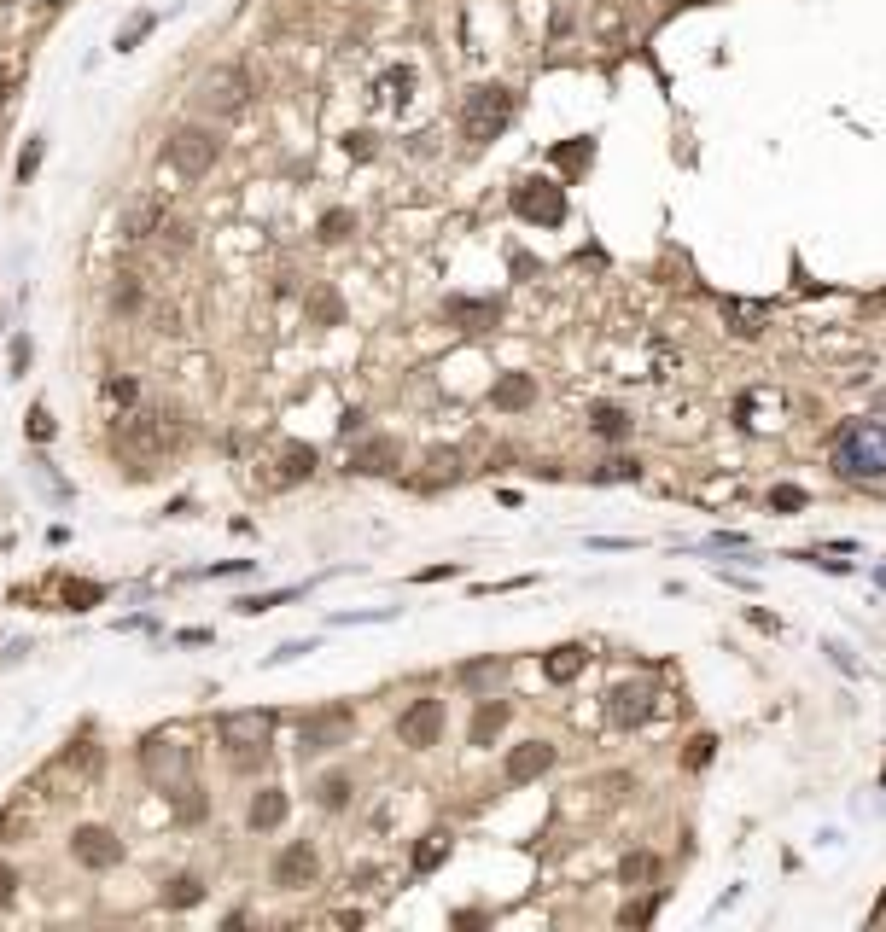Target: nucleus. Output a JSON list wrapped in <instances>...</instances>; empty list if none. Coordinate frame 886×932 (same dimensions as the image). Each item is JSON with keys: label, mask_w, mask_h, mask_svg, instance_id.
Here are the masks:
<instances>
[{"label": "nucleus", "mask_w": 886, "mask_h": 932, "mask_svg": "<svg viewBox=\"0 0 886 932\" xmlns=\"http://www.w3.org/2000/svg\"><path fill=\"white\" fill-rule=\"evenodd\" d=\"M828 466H834L840 478H852V484L886 478V426L881 420H852V426H840L834 443H828Z\"/></svg>", "instance_id": "1"}, {"label": "nucleus", "mask_w": 886, "mask_h": 932, "mask_svg": "<svg viewBox=\"0 0 886 932\" xmlns=\"http://www.w3.org/2000/svg\"><path fill=\"white\" fill-rule=\"evenodd\" d=\"M140 775L158 793H187L193 787V746L181 734H146L140 740Z\"/></svg>", "instance_id": "2"}, {"label": "nucleus", "mask_w": 886, "mask_h": 932, "mask_svg": "<svg viewBox=\"0 0 886 932\" xmlns=\"http://www.w3.org/2000/svg\"><path fill=\"white\" fill-rule=\"evenodd\" d=\"M269 734H274V711H228V717H216V740L228 746L234 769L269 764Z\"/></svg>", "instance_id": "3"}, {"label": "nucleus", "mask_w": 886, "mask_h": 932, "mask_svg": "<svg viewBox=\"0 0 886 932\" xmlns=\"http://www.w3.org/2000/svg\"><path fill=\"white\" fill-rule=\"evenodd\" d=\"M508 123H513V94L502 82H478L473 94H467V105H461V134L473 146H490Z\"/></svg>", "instance_id": "4"}, {"label": "nucleus", "mask_w": 886, "mask_h": 932, "mask_svg": "<svg viewBox=\"0 0 886 932\" xmlns=\"http://www.w3.org/2000/svg\"><path fill=\"white\" fill-rule=\"evenodd\" d=\"M181 443V414L175 408H140L123 420V432H117V455L129 449V455H164Z\"/></svg>", "instance_id": "5"}, {"label": "nucleus", "mask_w": 886, "mask_h": 932, "mask_svg": "<svg viewBox=\"0 0 886 932\" xmlns=\"http://www.w3.org/2000/svg\"><path fill=\"white\" fill-rule=\"evenodd\" d=\"M164 158H170L175 175L199 181V175H210L216 158H222V134L210 129V123H181V129L170 134V146H164Z\"/></svg>", "instance_id": "6"}, {"label": "nucleus", "mask_w": 886, "mask_h": 932, "mask_svg": "<svg viewBox=\"0 0 886 932\" xmlns=\"http://www.w3.org/2000/svg\"><path fill=\"white\" fill-rule=\"evenodd\" d=\"M356 734V711L350 705H321L298 723V752L304 758H321V752H339L344 740Z\"/></svg>", "instance_id": "7"}, {"label": "nucleus", "mask_w": 886, "mask_h": 932, "mask_svg": "<svg viewBox=\"0 0 886 932\" xmlns=\"http://www.w3.org/2000/svg\"><path fill=\"white\" fill-rule=\"evenodd\" d=\"M199 105H205L210 117H239V111L251 105V76H245V65L205 70V82H199Z\"/></svg>", "instance_id": "8"}, {"label": "nucleus", "mask_w": 886, "mask_h": 932, "mask_svg": "<svg viewBox=\"0 0 886 932\" xmlns=\"http://www.w3.org/2000/svg\"><path fill=\"white\" fill-rule=\"evenodd\" d=\"M70 857L88 874H105V868L123 863V839L111 828H100V822H82V828H70Z\"/></svg>", "instance_id": "9"}, {"label": "nucleus", "mask_w": 886, "mask_h": 932, "mask_svg": "<svg viewBox=\"0 0 886 932\" xmlns=\"http://www.w3.org/2000/svg\"><path fill=\"white\" fill-rule=\"evenodd\" d=\"M513 210L525 222H537V228H560L566 222V187H554V181H519L513 187Z\"/></svg>", "instance_id": "10"}, {"label": "nucleus", "mask_w": 886, "mask_h": 932, "mask_svg": "<svg viewBox=\"0 0 886 932\" xmlns=\"http://www.w3.org/2000/svg\"><path fill=\"white\" fill-rule=\"evenodd\" d=\"M443 717H449V711H443V699L420 694L409 711L397 717V740H403L409 752H426V746H438V740H443Z\"/></svg>", "instance_id": "11"}, {"label": "nucleus", "mask_w": 886, "mask_h": 932, "mask_svg": "<svg viewBox=\"0 0 886 932\" xmlns=\"http://www.w3.org/2000/svg\"><path fill=\"white\" fill-rule=\"evenodd\" d=\"M653 711H659V688L653 682H618L607 694V723L613 729H642Z\"/></svg>", "instance_id": "12"}, {"label": "nucleus", "mask_w": 886, "mask_h": 932, "mask_svg": "<svg viewBox=\"0 0 886 932\" xmlns=\"http://www.w3.org/2000/svg\"><path fill=\"white\" fill-rule=\"evenodd\" d=\"M269 874H274V886H280V892H304V886H315V880H321V851H315L309 839H292V845L274 857Z\"/></svg>", "instance_id": "13"}, {"label": "nucleus", "mask_w": 886, "mask_h": 932, "mask_svg": "<svg viewBox=\"0 0 886 932\" xmlns=\"http://www.w3.org/2000/svg\"><path fill=\"white\" fill-rule=\"evenodd\" d=\"M554 758H560V752H554L548 740H519L508 752V764H502V775H508L513 787H525V781H543L548 769H554Z\"/></svg>", "instance_id": "14"}, {"label": "nucleus", "mask_w": 886, "mask_h": 932, "mask_svg": "<svg viewBox=\"0 0 886 932\" xmlns=\"http://www.w3.org/2000/svg\"><path fill=\"white\" fill-rule=\"evenodd\" d=\"M443 321H455L461 333H490L502 321V303H484V298H449L443 303Z\"/></svg>", "instance_id": "15"}, {"label": "nucleus", "mask_w": 886, "mask_h": 932, "mask_svg": "<svg viewBox=\"0 0 886 932\" xmlns=\"http://www.w3.org/2000/svg\"><path fill=\"white\" fill-rule=\"evenodd\" d=\"M397 461H403V443H397V437H374V443H362V449L350 455V472L385 478V472H397Z\"/></svg>", "instance_id": "16"}, {"label": "nucleus", "mask_w": 886, "mask_h": 932, "mask_svg": "<svg viewBox=\"0 0 886 932\" xmlns=\"http://www.w3.org/2000/svg\"><path fill=\"white\" fill-rule=\"evenodd\" d=\"M508 717H513V705L508 699H478V711H473V723H467V746H490L496 734L508 729Z\"/></svg>", "instance_id": "17"}, {"label": "nucleus", "mask_w": 886, "mask_h": 932, "mask_svg": "<svg viewBox=\"0 0 886 932\" xmlns=\"http://www.w3.org/2000/svg\"><path fill=\"white\" fill-rule=\"evenodd\" d=\"M158 228H164V204L158 199H129L123 216H117V233H123V239H152Z\"/></svg>", "instance_id": "18"}, {"label": "nucleus", "mask_w": 886, "mask_h": 932, "mask_svg": "<svg viewBox=\"0 0 886 932\" xmlns=\"http://www.w3.org/2000/svg\"><path fill=\"white\" fill-rule=\"evenodd\" d=\"M286 810H292V804H286V793H280V787H263V793H251L245 828H251V833H274L280 822H286Z\"/></svg>", "instance_id": "19"}, {"label": "nucleus", "mask_w": 886, "mask_h": 932, "mask_svg": "<svg viewBox=\"0 0 886 932\" xmlns=\"http://www.w3.org/2000/svg\"><path fill=\"white\" fill-rule=\"evenodd\" d=\"M490 402H496L502 414H519V408L537 402V379H531V373H502V379L490 385Z\"/></svg>", "instance_id": "20"}, {"label": "nucleus", "mask_w": 886, "mask_h": 932, "mask_svg": "<svg viewBox=\"0 0 886 932\" xmlns=\"http://www.w3.org/2000/svg\"><path fill=\"white\" fill-rule=\"evenodd\" d=\"M583 665H589V647H578V641L548 647V653H543V676H548V682H578Z\"/></svg>", "instance_id": "21"}, {"label": "nucleus", "mask_w": 886, "mask_h": 932, "mask_svg": "<svg viewBox=\"0 0 886 932\" xmlns=\"http://www.w3.org/2000/svg\"><path fill=\"white\" fill-rule=\"evenodd\" d=\"M309 472H315V449H309V443H286V449H280V472H274V484H304Z\"/></svg>", "instance_id": "22"}, {"label": "nucleus", "mask_w": 886, "mask_h": 932, "mask_svg": "<svg viewBox=\"0 0 886 932\" xmlns=\"http://www.w3.org/2000/svg\"><path fill=\"white\" fill-rule=\"evenodd\" d=\"M158 903L164 909H193V903H205V880L199 874H175V880H164Z\"/></svg>", "instance_id": "23"}, {"label": "nucleus", "mask_w": 886, "mask_h": 932, "mask_svg": "<svg viewBox=\"0 0 886 932\" xmlns=\"http://www.w3.org/2000/svg\"><path fill=\"white\" fill-rule=\"evenodd\" d=\"M350 793H356V787H350L344 769H333V775L315 781V804H321V810H350Z\"/></svg>", "instance_id": "24"}, {"label": "nucleus", "mask_w": 886, "mask_h": 932, "mask_svg": "<svg viewBox=\"0 0 886 932\" xmlns=\"http://www.w3.org/2000/svg\"><path fill=\"white\" fill-rule=\"evenodd\" d=\"M508 676V659H473V665H461V682L473 688V694H484V688H496Z\"/></svg>", "instance_id": "25"}, {"label": "nucleus", "mask_w": 886, "mask_h": 932, "mask_svg": "<svg viewBox=\"0 0 886 932\" xmlns=\"http://www.w3.org/2000/svg\"><path fill=\"white\" fill-rule=\"evenodd\" d=\"M618 880H624V886H648V880H659V857H653V851H630V857L618 863Z\"/></svg>", "instance_id": "26"}, {"label": "nucleus", "mask_w": 886, "mask_h": 932, "mask_svg": "<svg viewBox=\"0 0 886 932\" xmlns=\"http://www.w3.org/2000/svg\"><path fill=\"white\" fill-rule=\"evenodd\" d=\"M443 857H449V833H426V839L414 845V874H432Z\"/></svg>", "instance_id": "27"}, {"label": "nucleus", "mask_w": 886, "mask_h": 932, "mask_svg": "<svg viewBox=\"0 0 886 932\" xmlns=\"http://www.w3.org/2000/svg\"><path fill=\"white\" fill-rule=\"evenodd\" d=\"M589 426H595V437H630V414H624V408H607V402H601V408H595V414H589Z\"/></svg>", "instance_id": "28"}, {"label": "nucleus", "mask_w": 886, "mask_h": 932, "mask_svg": "<svg viewBox=\"0 0 886 932\" xmlns=\"http://www.w3.org/2000/svg\"><path fill=\"white\" fill-rule=\"evenodd\" d=\"M111 309L117 315H135L140 309V274H117L111 280Z\"/></svg>", "instance_id": "29"}, {"label": "nucleus", "mask_w": 886, "mask_h": 932, "mask_svg": "<svg viewBox=\"0 0 886 932\" xmlns=\"http://www.w3.org/2000/svg\"><path fill=\"white\" fill-rule=\"evenodd\" d=\"M712 758H717V734H694V740H688V752H682V769H688V775H700Z\"/></svg>", "instance_id": "30"}, {"label": "nucleus", "mask_w": 886, "mask_h": 932, "mask_svg": "<svg viewBox=\"0 0 886 932\" xmlns=\"http://www.w3.org/2000/svg\"><path fill=\"white\" fill-rule=\"evenodd\" d=\"M350 228H356V216H350V210H327V216H321V245H339V239H350Z\"/></svg>", "instance_id": "31"}, {"label": "nucleus", "mask_w": 886, "mask_h": 932, "mask_svg": "<svg viewBox=\"0 0 886 932\" xmlns=\"http://www.w3.org/2000/svg\"><path fill=\"white\" fill-rule=\"evenodd\" d=\"M100 600H105V583H65L70 612H88V606H100Z\"/></svg>", "instance_id": "32"}, {"label": "nucleus", "mask_w": 886, "mask_h": 932, "mask_svg": "<svg viewBox=\"0 0 886 932\" xmlns=\"http://www.w3.org/2000/svg\"><path fill=\"white\" fill-rule=\"evenodd\" d=\"M729 321H735V333H741V338L764 333V327H758V321H764V309H741V303H729Z\"/></svg>", "instance_id": "33"}, {"label": "nucleus", "mask_w": 886, "mask_h": 932, "mask_svg": "<svg viewBox=\"0 0 886 932\" xmlns=\"http://www.w3.org/2000/svg\"><path fill=\"white\" fill-rule=\"evenodd\" d=\"M158 239H164V251H175V257H181V251L193 245V228H187V222H164V228H158Z\"/></svg>", "instance_id": "34"}, {"label": "nucleus", "mask_w": 886, "mask_h": 932, "mask_svg": "<svg viewBox=\"0 0 886 932\" xmlns=\"http://www.w3.org/2000/svg\"><path fill=\"white\" fill-rule=\"evenodd\" d=\"M152 24H158V18H152V12H140V18H129V30H117V53H129V47H135L140 35L152 30Z\"/></svg>", "instance_id": "35"}, {"label": "nucleus", "mask_w": 886, "mask_h": 932, "mask_svg": "<svg viewBox=\"0 0 886 932\" xmlns=\"http://www.w3.org/2000/svg\"><path fill=\"white\" fill-rule=\"evenodd\" d=\"M770 507H776V513H793V507H805V490H799V484H776V490H770Z\"/></svg>", "instance_id": "36"}, {"label": "nucleus", "mask_w": 886, "mask_h": 932, "mask_svg": "<svg viewBox=\"0 0 886 932\" xmlns=\"http://www.w3.org/2000/svg\"><path fill=\"white\" fill-rule=\"evenodd\" d=\"M12 903H18V868L0 863V909H12Z\"/></svg>", "instance_id": "37"}, {"label": "nucleus", "mask_w": 886, "mask_h": 932, "mask_svg": "<svg viewBox=\"0 0 886 932\" xmlns=\"http://www.w3.org/2000/svg\"><path fill=\"white\" fill-rule=\"evenodd\" d=\"M135 397H140V391H135V379H105V402H123V408H129Z\"/></svg>", "instance_id": "38"}, {"label": "nucleus", "mask_w": 886, "mask_h": 932, "mask_svg": "<svg viewBox=\"0 0 886 932\" xmlns=\"http://www.w3.org/2000/svg\"><path fill=\"white\" fill-rule=\"evenodd\" d=\"M653 909H659V898L630 903V909H624V927H642V921H653Z\"/></svg>", "instance_id": "39"}, {"label": "nucleus", "mask_w": 886, "mask_h": 932, "mask_svg": "<svg viewBox=\"0 0 886 932\" xmlns=\"http://www.w3.org/2000/svg\"><path fill=\"white\" fill-rule=\"evenodd\" d=\"M35 169H41V140H30V146H24V158H18V181H30Z\"/></svg>", "instance_id": "40"}, {"label": "nucleus", "mask_w": 886, "mask_h": 932, "mask_svg": "<svg viewBox=\"0 0 886 932\" xmlns=\"http://www.w3.org/2000/svg\"><path fill=\"white\" fill-rule=\"evenodd\" d=\"M554 164H572V169H583V164H589V140H578V146H572V152H566V146H560V152H554Z\"/></svg>", "instance_id": "41"}, {"label": "nucleus", "mask_w": 886, "mask_h": 932, "mask_svg": "<svg viewBox=\"0 0 886 932\" xmlns=\"http://www.w3.org/2000/svg\"><path fill=\"white\" fill-rule=\"evenodd\" d=\"M30 432L35 437H53V414H47V408H35V414H30Z\"/></svg>", "instance_id": "42"}, {"label": "nucleus", "mask_w": 886, "mask_h": 932, "mask_svg": "<svg viewBox=\"0 0 886 932\" xmlns=\"http://www.w3.org/2000/svg\"><path fill=\"white\" fill-rule=\"evenodd\" d=\"M315 315H321V321H339V298H327V292H321V298H315Z\"/></svg>", "instance_id": "43"}, {"label": "nucleus", "mask_w": 886, "mask_h": 932, "mask_svg": "<svg viewBox=\"0 0 886 932\" xmlns=\"http://www.w3.org/2000/svg\"><path fill=\"white\" fill-rule=\"evenodd\" d=\"M875 921H886V898H881V903H875Z\"/></svg>", "instance_id": "44"}]
</instances>
